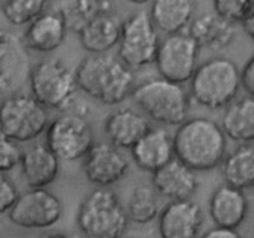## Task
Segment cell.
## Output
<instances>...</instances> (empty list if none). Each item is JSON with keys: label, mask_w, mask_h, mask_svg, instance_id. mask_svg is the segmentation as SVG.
I'll use <instances>...</instances> for the list:
<instances>
[{"label": "cell", "mask_w": 254, "mask_h": 238, "mask_svg": "<svg viewBox=\"0 0 254 238\" xmlns=\"http://www.w3.org/2000/svg\"><path fill=\"white\" fill-rule=\"evenodd\" d=\"M213 10L228 22H241L253 14V0H212Z\"/></svg>", "instance_id": "f1b7e54d"}, {"label": "cell", "mask_w": 254, "mask_h": 238, "mask_svg": "<svg viewBox=\"0 0 254 238\" xmlns=\"http://www.w3.org/2000/svg\"><path fill=\"white\" fill-rule=\"evenodd\" d=\"M49 121V109L29 94L15 92L0 102V133L16 143L37 139Z\"/></svg>", "instance_id": "52a82bcc"}, {"label": "cell", "mask_w": 254, "mask_h": 238, "mask_svg": "<svg viewBox=\"0 0 254 238\" xmlns=\"http://www.w3.org/2000/svg\"><path fill=\"white\" fill-rule=\"evenodd\" d=\"M198 238H242V236L240 235V232L237 230L215 227L208 230L207 232H205Z\"/></svg>", "instance_id": "d6a6232c"}, {"label": "cell", "mask_w": 254, "mask_h": 238, "mask_svg": "<svg viewBox=\"0 0 254 238\" xmlns=\"http://www.w3.org/2000/svg\"><path fill=\"white\" fill-rule=\"evenodd\" d=\"M64 206L51 191L30 188L20 193L7 212L10 222L25 230H44L56 225L62 217Z\"/></svg>", "instance_id": "8fae6325"}, {"label": "cell", "mask_w": 254, "mask_h": 238, "mask_svg": "<svg viewBox=\"0 0 254 238\" xmlns=\"http://www.w3.org/2000/svg\"><path fill=\"white\" fill-rule=\"evenodd\" d=\"M159 42L158 29L149 12L138 11L122 21L118 57L130 68H141L154 62Z\"/></svg>", "instance_id": "9c48e42d"}, {"label": "cell", "mask_w": 254, "mask_h": 238, "mask_svg": "<svg viewBox=\"0 0 254 238\" xmlns=\"http://www.w3.org/2000/svg\"><path fill=\"white\" fill-rule=\"evenodd\" d=\"M107 0H60L56 10L67 30L78 34L92 19L104 10H111Z\"/></svg>", "instance_id": "484cf974"}, {"label": "cell", "mask_w": 254, "mask_h": 238, "mask_svg": "<svg viewBox=\"0 0 254 238\" xmlns=\"http://www.w3.org/2000/svg\"><path fill=\"white\" fill-rule=\"evenodd\" d=\"M221 128L226 136L238 143H252L254 139V98L243 96L225 107Z\"/></svg>", "instance_id": "cb8c5ba5"}, {"label": "cell", "mask_w": 254, "mask_h": 238, "mask_svg": "<svg viewBox=\"0 0 254 238\" xmlns=\"http://www.w3.org/2000/svg\"><path fill=\"white\" fill-rule=\"evenodd\" d=\"M129 1L136 5H143V4H146V2H149L150 0H129Z\"/></svg>", "instance_id": "d590c367"}, {"label": "cell", "mask_w": 254, "mask_h": 238, "mask_svg": "<svg viewBox=\"0 0 254 238\" xmlns=\"http://www.w3.org/2000/svg\"><path fill=\"white\" fill-rule=\"evenodd\" d=\"M119 238H135V237H126V236H122V237H119Z\"/></svg>", "instance_id": "8d00e7d4"}, {"label": "cell", "mask_w": 254, "mask_h": 238, "mask_svg": "<svg viewBox=\"0 0 254 238\" xmlns=\"http://www.w3.org/2000/svg\"><path fill=\"white\" fill-rule=\"evenodd\" d=\"M27 49L14 32L0 27V97L15 93L27 79Z\"/></svg>", "instance_id": "5bb4252c"}, {"label": "cell", "mask_w": 254, "mask_h": 238, "mask_svg": "<svg viewBox=\"0 0 254 238\" xmlns=\"http://www.w3.org/2000/svg\"><path fill=\"white\" fill-rule=\"evenodd\" d=\"M94 141L93 129L81 113H64L49 121L45 130V144L60 161L83 159Z\"/></svg>", "instance_id": "ba28073f"}, {"label": "cell", "mask_w": 254, "mask_h": 238, "mask_svg": "<svg viewBox=\"0 0 254 238\" xmlns=\"http://www.w3.org/2000/svg\"><path fill=\"white\" fill-rule=\"evenodd\" d=\"M195 9V0H153L149 15L156 29L169 35L189 27Z\"/></svg>", "instance_id": "603a6c76"}, {"label": "cell", "mask_w": 254, "mask_h": 238, "mask_svg": "<svg viewBox=\"0 0 254 238\" xmlns=\"http://www.w3.org/2000/svg\"><path fill=\"white\" fill-rule=\"evenodd\" d=\"M31 96L45 108L66 112L76 101L77 87L74 69L61 59H45L30 66Z\"/></svg>", "instance_id": "5b68a950"}, {"label": "cell", "mask_w": 254, "mask_h": 238, "mask_svg": "<svg viewBox=\"0 0 254 238\" xmlns=\"http://www.w3.org/2000/svg\"><path fill=\"white\" fill-rule=\"evenodd\" d=\"M2 1H4V0H0V9H1V5H2Z\"/></svg>", "instance_id": "74e56055"}, {"label": "cell", "mask_w": 254, "mask_h": 238, "mask_svg": "<svg viewBox=\"0 0 254 238\" xmlns=\"http://www.w3.org/2000/svg\"><path fill=\"white\" fill-rule=\"evenodd\" d=\"M82 166L89 182L98 187H109L127 175L129 160L122 149L109 141H98L84 155Z\"/></svg>", "instance_id": "7c38bea8"}, {"label": "cell", "mask_w": 254, "mask_h": 238, "mask_svg": "<svg viewBox=\"0 0 254 238\" xmlns=\"http://www.w3.org/2000/svg\"><path fill=\"white\" fill-rule=\"evenodd\" d=\"M221 166V175L225 183L240 190H250L254 183V146L243 143L232 153L225 156Z\"/></svg>", "instance_id": "d4e9b609"}, {"label": "cell", "mask_w": 254, "mask_h": 238, "mask_svg": "<svg viewBox=\"0 0 254 238\" xmlns=\"http://www.w3.org/2000/svg\"><path fill=\"white\" fill-rule=\"evenodd\" d=\"M19 165L30 188L47 187L60 174V160L45 143H36L22 151Z\"/></svg>", "instance_id": "d6986e66"}, {"label": "cell", "mask_w": 254, "mask_h": 238, "mask_svg": "<svg viewBox=\"0 0 254 238\" xmlns=\"http://www.w3.org/2000/svg\"><path fill=\"white\" fill-rule=\"evenodd\" d=\"M150 128L148 117L133 108L118 109L104 121V133L109 143L122 150L130 149Z\"/></svg>", "instance_id": "ffe728a7"}, {"label": "cell", "mask_w": 254, "mask_h": 238, "mask_svg": "<svg viewBox=\"0 0 254 238\" xmlns=\"http://www.w3.org/2000/svg\"><path fill=\"white\" fill-rule=\"evenodd\" d=\"M21 154L19 143L0 133V174H6L14 170L20 164Z\"/></svg>", "instance_id": "f546056e"}, {"label": "cell", "mask_w": 254, "mask_h": 238, "mask_svg": "<svg viewBox=\"0 0 254 238\" xmlns=\"http://www.w3.org/2000/svg\"><path fill=\"white\" fill-rule=\"evenodd\" d=\"M189 35L206 49H225L235 40L236 31L232 22L218 16L216 12H203L189 25Z\"/></svg>", "instance_id": "7402d4cb"}, {"label": "cell", "mask_w": 254, "mask_h": 238, "mask_svg": "<svg viewBox=\"0 0 254 238\" xmlns=\"http://www.w3.org/2000/svg\"><path fill=\"white\" fill-rule=\"evenodd\" d=\"M203 223L202 207L191 198L170 201L158 216L161 238H198Z\"/></svg>", "instance_id": "4fadbf2b"}, {"label": "cell", "mask_w": 254, "mask_h": 238, "mask_svg": "<svg viewBox=\"0 0 254 238\" xmlns=\"http://www.w3.org/2000/svg\"><path fill=\"white\" fill-rule=\"evenodd\" d=\"M190 96L207 109H222L240 92V68L228 57L216 56L197 64L190 81Z\"/></svg>", "instance_id": "3957f363"}, {"label": "cell", "mask_w": 254, "mask_h": 238, "mask_svg": "<svg viewBox=\"0 0 254 238\" xmlns=\"http://www.w3.org/2000/svg\"><path fill=\"white\" fill-rule=\"evenodd\" d=\"M200 46L188 32L169 34L159 42L154 63L161 78L185 84L197 67Z\"/></svg>", "instance_id": "30bf717a"}, {"label": "cell", "mask_w": 254, "mask_h": 238, "mask_svg": "<svg viewBox=\"0 0 254 238\" xmlns=\"http://www.w3.org/2000/svg\"><path fill=\"white\" fill-rule=\"evenodd\" d=\"M240 83L248 96L254 94V57L252 56L246 61L240 69Z\"/></svg>", "instance_id": "1f68e13d"}, {"label": "cell", "mask_w": 254, "mask_h": 238, "mask_svg": "<svg viewBox=\"0 0 254 238\" xmlns=\"http://www.w3.org/2000/svg\"><path fill=\"white\" fill-rule=\"evenodd\" d=\"M19 195L14 181L6 174H0V215L9 212Z\"/></svg>", "instance_id": "4dcf8cb0"}, {"label": "cell", "mask_w": 254, "mask_h": 238, "mask_svg": "<svg viewBox=\"0 0 254 238\" xmlns=\"http://www.w3.org/2000/svg\"><path fill=\"white\" fill-rule=\"evenodd\" d=\"M41 238H72L69 236L64 235V233H52V235H46V236H42Z\"/></svg>", "instance_id": "e575fe53"}, {"label": "cell", "mask_w": 254, "mask_h": 238, "mask_svg": "<svg viewBox=\"0 0 254 238\" xmlns=\"http://www.w3.org/2000/svg\"><path fill=\"white\" fill-rule=\"evenodd\" d=\"M151 186L156 193L168 200H188L198 187L197 175L192 169L173 158L169 163L153 173Z\"/></svg>", "instance_id": "9a60e30c"}, {"label": "cell", "mask_w": 254, "mask_h": 238, "mask_svg": "<svg viewBox=\"0 0 254 238\" xmlns=\"http://www.w3.org/2000/svg\"><path fill=\"white\" fill-rule=\"evenodd\" d=\"M131 158L140 170L153 174L174 156L173 136L164 128L151 126L130 148Z\"/></svg>", "instance_id": "ac0fdd59"}, {"label": "cell", "mask_w": 254, "mask_h": 238, "mask_svg": "<svg viewBox=\"0 0 254 238\" xmlns=\"http://www.w3.org/2000/svg\"><path fill=\"white\" fill-rule=\"evenodd\" d=\"M67 32L68 30L59 12L56 10H46L27 24L21 40L27 50L50 54L64 44Z\"/></svg>", "instance_id": "e0dca14e"}, {"label": "cell", "mask_w": 254, "mask_h": 238, "mask_svg": "<svg viewBox=\"0 0 254 238\" xmlns=\"http://www.w3.org/2000/svg\"><path fill=\"white\" fill-rule=\"evenodd\" d=\"M174 156L195 173L220 166L227 151V136L218 123L205 117L188 118L173 136Z\"/></svg>", "instance_id": "7a4b0ae2"}, {"label": "cell", "mask_w": 254, "mask_h": 238, "mask_svg": "<svg viewBox=\"0 0 254 238\" xmlns=\"http://www.w3.org/2000/svg\"><path fill=\"white\" fill-rule=\"evenodd\" d=\"M124 208L129 221L138 225H148L156 220L160 212L158 193L151 185L139 183L131 188Z\"/></svg>", "instance_id": "4316f807"}, {"label": "cell", "mask_w": 254, "mask_h": 238, "mask_svg": "<svg viewBox=\"0 0 254 238\" xmlns=\"http://www.w3.org/2000/svg\"><path fill=\"white\" fill-rule=\"evenodd\" d=\"M121 29L118 15L104 10L78 32L79 42L88 54H106L118 45Z\"/></svg>", "instance_id": "44dd1931"}, {"label": "cell", "mask_w": 254, "mask_h": 238, "mask_svg": "<svg viewBox=\"0 0 254 238\" xmlns=\"http://www.w3.org/2000/svg\"><path fill=\"white\" fill-rule=\"evenodd\" d=\"M74 74L78 89L106 106L123 103L135 87L133 68L109 52L83 57Z\"/></svg>", "instance_id": "6da1fadb"}, {"label": "cell", "mask_w": 254, "mask_h": 238, "mask_svg": "<svg viewBox=\"0 0 254 238\" xmlns=\"http://www.w3.org/2000/svg\"><path fill=\"white\" fill-rule=\"evenodd\" d=\"M130 97L143 114L164 125H179L190 112L191 97L184 84L161 77L135 84Z\"/></svg>", "instance_id": "277c9868"}, {"label": "cell", "mask_w": 254, "mask_h": 238, "mask_svg": "<svg viewBox=\"0 0 254 238\" xmlns=\"http://www.w3.org/2000/svg\"><path fill=\"white\" fill-rule=\"evenodd\" d=\"M49 0H4L1 11L9 24L24 26L46 11Z\"/></svg>", "instance_id": "83f0119b"}, {"label": "cell", "mask_w": 254, "mask_h": 238, "mask_svg": "<svg viewBox=\"0 0 254 238\" xmlns=\"http://www.w3.org/2000/svg\"><path fill=\"white\" fill-rule=\"evenodd\" d=\"M128 221L118 195L108 187H98L88 193L77 213V226L86 238L122 237Z\"/></svg>", "instance_id": "8992f818"}, {"label": "cell", "mask_w": 254, "mask_h": 238, "mask_svg": "<svg viewBox=\"0 0 254 238\" xmlns=\"http://www.w3.org/2000/svg\"><path fill=\"white\" fill-rule=\"evenodd\" d=\"M241 25H242L243 30H245L246 34L248 35L250 37L253 36L254 34V16L253 14L250 15V16H247L246 19H243L242 21L240 22Z\"/></svg>", "instance_id": "836d02e7"}, {"label": "cell", "mask_w": 254, "mask_h": 238, "mask_svg": "<svg viewBox=\"0 0 254 238\" xmlns=\"http://www.w3.org/2000/svg\"><path fill=\"white\" fill-rule=\"evenodd\" d=\"M250 210L245 191L222 183L211 193L208 212L216 227L237 230L246 221Z\"/></svg>", "instance_id": "2e32d148"}]
</instances>
